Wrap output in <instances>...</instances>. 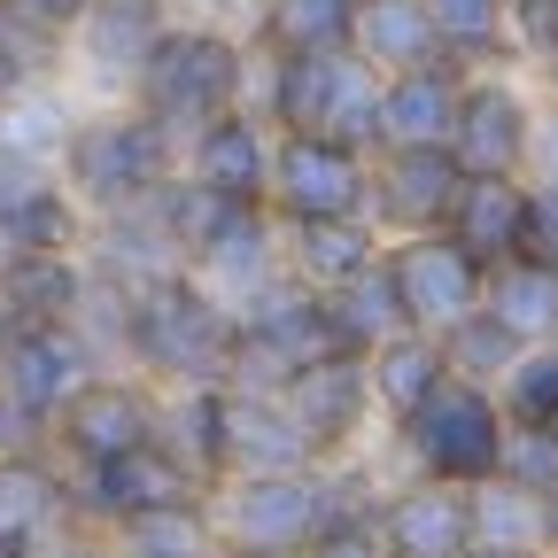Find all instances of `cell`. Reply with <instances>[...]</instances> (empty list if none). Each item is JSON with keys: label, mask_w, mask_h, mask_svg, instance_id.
Returning <instances> with one entry per match:
<instances>
[{"label": "cell", "mask_w": 558, "mask_h": 558, "mask_svg": "<svg viewBox=\"0 0 558 558\" xmlns=\"http://www.w3.org/2000/svg\"><path fill=\"white\" fill-rule=\"evenodd\" d=\"M481 311H497L520 341H550L558 333V264H543L527 248L497 256L481 279Z\"/></svg>", "instance_id": "ffe728a7"}, {"label": "cell", "mask_w": 558, "mask_h": 558, "mask_svg": "<svg viewBox=\"0 0 558 558\" xmlns=\"http://www.w3.org/2000/svg\"><path fill=\"white\" fill-rule=\"evenodd\" d=\"M535 148V117L505 78H481L458 94V124H450V156L465 171H520Z\"/></svg>", "instance_id": "9a60e30c"}, {"label": "cell", "mask_w": 558, "mask_h": 558, "mask_svg": "<svg viewBox=\"0 0 558 558\" xmlns=\"http://www.w3.org/2000/svg\"><path fill=\"white\" fill-rule=\"evenodd\" d=\"M450 54H488L505 39V0H418Z\"/></svg>", "instance_id": "836d02e7"}, {"label": "cell", "mask_w": 558, "mask_h": 558, "mask_svg": "<svg viewBox=\"0 0 558 558\" xmlns=\"http://www.w3.org/2000/svg\"><path fill=\"white\" fill-rule=\"evenodd\" d=\"M303 558H388V543L373 527H318L303 543Z\"/></svg>", "instance_id": "f35d334b"}, {"label": "cell", "mask_w": 558, "mask_h": 558, "mask_svg": "<svg viewBox=\"0 0 558 558\" xmlns=\"http://www.w3.org/2000/svg\"><path fill=\"white\" fill-rule=\"evenodd\" d=\"M373 535L388 543V558H458L473 550V497H465V481H418L403 488L396 505L373 512Z\"/></svg>", "instance_id": "30bf717a"}, {"label": "cell", "mask_w": 558, "mask_h": 558, "mask_svg": "<svg viewBox=\"0 0 558 558\" xmlns=\"http://www.w3.org/2000/svg\"><path fill=\"white\" fill-rule=\"evenodd\" d=\"M388 271H396V288H403V318H411L418 333H442V326H458L465 311H481L488 264L465 256L442 226H435V233H411V241L388 256Z\"/></svg>", "instance_id": "52a82bcc"}, {"label": "cell", "mask_w": 558, "mask_h": 558, "mask_svg": "<svg viewBox=\"0 0 558 558\" xmlns=\"http://www.w3.org/2000/svg\"><path fill=\"white\" fill-rule=\"evenodd\" d=\"M288 218H341L357 209L373 186H365V163L349 140H326V132H288L271 156V186H264Z\"/></svg>", "instance_id": "ba28073f"}, {"label": "cell", "mask_w": 558, "mask_h": 558, "mask_svg": "<svg viewBox=\"0 0 558 558\" xmlns=\"http://www.w3.org/2000/svg\"><path fill=\"white\" fill-rule=\"evenodd\" d=\"M458 62H418V70H396V78H380V101H373V140L380 148H418V140H450L458 124Z\"/></svg>", "instance_id": "5bb4252c"}, {"label": "cell", "mask_w": 558, "mask_h": 558, "mask_svg": "<svg viewBox=\"0 0 558 558\" xmlns=\"http://www.w3.org/2000/svg\"><path fill=\"white\" fill-rule=\"evenodd\" d=\"M349 47H357L380 78H396V70H418V62H442L450 47L435 39L427 9L418 0H357V24H349Z\"/></svg>", "instance_id": "44dd1931"}, {"label": "cell", "mask_w": 558, "mask_h": 558, "mask_svg": "<svg viewBox=\"0 0 558 558\" xmlns=\"http://www.w3.org/2000/svg\"><path fill=\"white\" fill-rule=\"evenodd\" d=\"M16 427H24V411L9 403V388H0V450H9V442H16Z\"/></svg>", "instance_id": "b9f144b4"}, {"label": "cell", "mask_w": 558, "mask_h": 558, "mask_svg": "<svg viewBox=\"0 0 558 558\" xmlns=\"http://www.w3.org/2000/svg\"><path fill=\"white\" fill-rule=\"evenodd\" d=\"M0 140H9L16 156H39V148H62L70 132H54V109H47V101H24V109L0 117Z\"/></svg>", "instance_id": "74e56055"}, {"label": "cell", "mask_w": 558, "mask_h": 558, "mask_svg": "<svg viewBox=\"0 0 558 558\" xmlns=\"http://www.w3.org/2000/svg\"><path fill=\"white\" fill-rule=\"evenodd\" d=\"M86 373H94V349L70 318H0V388L24 418H54Z\"/></svg>", "instance_id": "8992f818"}, {"label": "cell", "mask_w": 558, "mask_h": 558, "mask_svg": "<svg viewBox=\"0 0 558 558\" xmlns=\"http://www.w3.org/2000/svg\"><path fill=\"white\" fill-rule=\"evenodd\" d=\"M54 427H62V450H78L86 465H101V458H117V450L156 435V403L140 396L132 380H78L62 396Z\"/></svg>", "instance_id": "7c38bea8"}, {"label": "cell", "mask_w": 558, "mask_h": 558, "mask_svg": "<svg viewBox=\"0 0 558 558\" xmlns=\"http://www.w3.org/2000/svg\"><path fill=\"white\" fill-rule=\"evenodd\" d=\"M70 32H78V47L101 78H132L140 54L156 47V0H94Z\"/></svg>", "instance_id": "603a6c76"}, {"label": "cell", "mask_w": 558, "mask_h": 558, "mask_svg": "<svg viewBox=\"0 0 558 558\" xmlns=\"http://www.w3.org/2000/svg\"><path fill=\"white\" fill-rule=\"evenodd\" d=\"M349 24H357V0H264V39L279 54L349 47Z\"/></svg>", "instance_id": "f546056e"}, {"label": "cell", "mask_w": 558, "mask_h": 558, "mask_svg": "<svg viewBox=\"0 0 558 558\" xmlns=\"http://www.w3.org/2000/svg\"><path fill=\"white\" fill-rule=\"evenodd\" d=\"M543 543L558 550V488H543Z\"/></svg>", "instance_id": "ee69618b"}, {"label": "cell", "mask_w": 558, "mask_h": 558, "mask_svg": "<svg viewBox=\"0 0 558 558\" xmlns=\"http://www.w3.org/2000/svg\"><path fill=\"white\" fill-rule=\"evenodd\" d=\"M62 171L78 186V202L132 209L171 179V132L148 109L140 117H94V124H78L62 140Z\"/></svg>", "instance_id": "5b68a950"}, {"label": "cell", "mask_w": 558, "mask_h": 558, "mask_svg": "<svg viewBox=\"0 0 558 558\" xmlns=\"http://www.w3.org/2000/svg\"><path fill=\"white\" fill-rule=\"evenodd\" d=\"M62 558H109V550H86V543H70V550H62Z\"/></svg>", "instance_id": "f6af8a7d"}, {"label": "cell", "mask_w": 558, "mask_h": 558, "mask_svg": "<svg viewBox=\"0 0 558 558\" xmlns=\"http://www.w3.org/2000/svg\"><path fill=\"white\" fill-rule=\"evenodd\" d=\"M132 78H140V109L163 132H202L209 117L241 101V47L226 32H156Z\"/></svg>", "instance_id": "7a4b0ae2"}, {"label": "cell", "mask_w": 558, "mask_h": 558, "mask_svg": "<svg viewBox=\"0 0 558 558\" xmlns=\"http://www.w3.org/2000/svg\"><path fill=\"white\" fill-rule=\"evenodd\" d=\"M0 303H9V318H70L78 271H70V256H0Z\"/></svg>", "instance_id": "f1b7e54d"}, {"label": "cell", "mask_w": 558, "mask_h": 558, "mask_svg": "<svg viewBox=\"0 0 558 558\" xmlns=\"http://www.w3.org/2000/svg\"><path fill=\"white\" fill-rule=\"evenodd\" d=\"M380 248H373V226L357 209H341V218H295V271L303 288H341L349 271H365Z\"/></svg>", "instance_id": "484cf974"}, {"label": "cell", "mask_w": 558, "mask_h": 558, "mask_svg": "<svg viewBox=\"0 0 558 558\" xmlns=\"http://www.w3.org/2000/svg\"><path fill=\"white\" fill-rule=\"evenodd\" d=\"M458 558H543V550H512V543H473V550H458Z\"/></svg>", "instance_id": "7bdbcfd3"}, {"label": "cell", "mask_w": 558, "mask_h": 558, "mask_svg": "<svg viewBox=\"0 0 558 558\" xmlns=\"http://www.w3.org/2000/svg\"><path fill=\"white\" fill-rule=\"evenodd\" d=\"M86 497H94V512H117V520L156 512V505H194V465L163 435H148V442L86 465Z\"/></svg>", "instance_id": "8fae6325"}, {"label": "cell", "mask_w": 558, "mask_h": 558, "mask_svg": "<svg viewBox=\"0 0 558 558\" xmlns=\"http://www.w3.org/2000/svg\"><path fill=\"white\" fill-rule=\"evenodd\" d=\"M16 86H24V47H16L9 32H0V101H9Z\"/></svg>", "instance_id": "60d3db41"}, {"label": "cell", "mask_w": 558, "mask_h": 558, "mask_svg": "<svg viewBox=\"0 0 558 558\" xmlns=\"http://www.w3.org/2000/svg\"><path fill=\"white\" fill-rule=\"evenodd\" d=\"M226 520H233V543L248 558H279V550H303L318 535L326 505H318V481L303 465L295 473H241Z\"/></svg>", "instance_id": "9c48e42d"}, {"label": "cell", "mask_w": 558, "mask_h": 558, "mask_svg": "<svg viewBox=\"0 0 558 558\" xmlns=\"http://www.w3.org/2000/svg\"><path fill=\"white\" fill-rule=\"evenodd\" d=\"M543 427H550V435H558V418H543Z\"/></svg>", "instance_id": "bcb514c9"}, {"label": "cell", "mask_w": 558, "mask_h": 558, "mask_svg": "<svg viewBox=\"0 0 558 558\" xmlns=\"http://www.w3.org/2000/svg\"><path fill=\"white\" fill-rule=\"evenodd\" d=\"M54 505H62V488L39 458H16V450L0 458V558H24V543L54 520Z\"/></svg>", "instance_id": "4316f807"}, {"label": "cell", "mask_w": 558, "mask_h": 558, "mask_svg": "<svg viewBox=\"0 0 558 558\" xmlns=\"http://www.w3.org/2000/svg\"><path fill=\"white\" fill-rule=\"evenodd\" d=\"M512 32H520V47L558 78V0H512Z\"/></svg>", "instance_id": "8d00e7d4"}, {"label": "cell", "mask_w": 558, "mask_h": 558, "mask_svg": "<svg viewBox=\"0 0 558 558\" xmlns=\"http://www.w3.org/2000/svg\"><path fill=\"white\" fill-rule=\"evenodd\" d=\"M156 435L202 473L226 465V388H194V396H179V411H156Z\"/></svg>", "instance_id": "4dcf8cb0"}, {"label": "cell", "mask_w": 558, "mask_h": 558, "mask_svg": "<svg viewBox=\"0 0 558 558\" xmlns=\"http://www.w3.org/2000/svg\"><path fill=\"white\" fill-rule=\"evenodd\" d=\"M226 341H233V318L202 295V279L186 271H148L132 288V318H124V349L148 373H171L186 388H209L226 373Z\"/></svg>", "instance_id": "6da1fadb"}, {"label": "cell", "mask_w": 558, "mask_h": 558, "mask_svg": "<svg viewBox=\"0 0 558 558\" xmlns=\"http://www.w3.org/2000/svg\"><path fill=\"white\" fill-rule=\"evenodd\" d=\"M497 473L520 481V488H558V435L535 427V418H505V450H497Z\"/></svg>", "instance_id": "d590c367"}, {"label": "cell", "mask_w": 558, "mask_h": 558, "mask_svg": "<svg viewBox=\"0 0 558 558\" xmlns=\"http://www.w3.org/2000/svg\"><path fill=\"white\" fill-rule=\"evenodd\" d=\"M403 435H411V458L427 465L435 481H488L497 473V450H505V411L481 380L465 373H442L427 396L403 411Z\"/></svg>", "instance_id": "277c9868"}, {"label": "cell", "mask_w": 558, "mask_h": 558, "mask_svg": "<svg viewBox=\"0 0 558 558\" xmlns=\"http://www.w3.org/2000/svg\"><path fill=\"white\" fill-rule=\"evenodd\" d=\"M0 9H16V16H32V24H47V32H62V24H78L94 0H0Z\"/></svg>", "instance_id": "ab89813d"}, {"label": "cell", "mask_w": 558, "mask_h": 558, "mask_svg": "<svg viewBox=\"0 0 558 558\" xmlns=\"http://www.w3.org/2000/svg\"><path fill=\"white\" fill-rule=\"evenodd\" d=\"M78 241V209H70L62 186H16L0 202V256H70Z\"/></svg>", "instance_id": "cb8c5ba5"}, {"label": "cell", "mask_w": 558, "mask_h": 558, "mask_svg": "<svg viewBox=\"0 0 558 558\" xmlns=\"http://www.w3.org/2000/svg\"><path fill=\"white\" fill-rule=\"evenodd\" d=\"M458 186H465V163L450 156V140H418V148H388L373 202H380V218H388V226L435 233V226L450 218Z\"/></svg>", "instance_id": "4fadbf2b"}, {"label": "cell", "mask_w": 558, "mask_h": 558, "mask_svg": "<svg viewBox=\"0 0 558 558\" xmlns=\"http://www.w3.org/2000/svg\"><path fill=\"white\" fill-rule=\"evenodd\" d=\"M311 458H318V442L295 427V411L279 396L226 388V465H241V473H295Z\"/></svg>", "instance_id": "ac0fdd59"}, {"label": "cell", "mask_w": 558, "mask_h": 558, "mask_svg": "<svg viewBox=\"0 0 558 558\" xmlns=\"http://www.w3.org/2000/svg\"><path fill=\"white\" fill-rule=\"evenodd\" d=\"M373 101H380V70L357 47H303L279 54V86L271 109L288 132H326V140H373Z\"/></svg>", "instance_id": "3957f363"}, {"label": "cell", "mask_w": 558, "mask_h": 558, "mask_svg": "<svg viewBox=\"0 0 558 558\" xmlns=\"http://www.w3.org/2000/svg\"><path fill=\"white\" fill-rule=\"evenodd\" d=\"M465 497H473V543L550 550V543H543V497H535V488H520V481H505V473H488V481L465 488Z\"/></svg>", "instance_id": "83f0119b"}, {"label": "cell", "mask_w": 558, "mask_h": 558, "mask_svg": "<svg viewBox=\"0 0 558 558\" xmlns=\"http://www.w3.org/2000/svg\"><path fill=\"white\" fill-rule=\"evenodd\" d=\"M450 365H442V341L435 333H418V326H403V333H388L380 349H365V380H373V403H388L396 418L427 396L435 380H442Z\"/></svg>", "instance_id": "d4e9b609"}, {"label": "cell", "mask_w": 558, "mask_h": 558, "mask_svg": "<svg viewBox=\"0 0 558 558\" xmlns=\"http://www.w3.org/2000/svg\"><path fill=\"white\" fill-rule=\"evenodd\" d=\"M279 403L295 411V427L318 442V450H341L349 435L365 427L373 411V380H365V357H318V365H295Z\"/></svg>", "instance_id": "2e32d148"}, {"label": "cell", "mask_w": 558, "mask_h": 558, "mask_svg": "<svg viewBox=\"0 0 558 558\" xmlns=\"http://www.w3.org/2000/svg\"><path fill=\"white\" fill-rule=\"evenodd\" d=\"M505 418H535V427H543V418H558V341L550 349H520V357H512V373H505Z\"/></svg>", "instance_id": "e575fe53"}, {"label": "cell", "mask_w": 558, "mask_h": 558, "mask_svg": "<svg viewBox=\"0 0 558 558\" xmlns=\"http://www.w3.org/2000/svg\"><path fill=\"white\" fill-rule=\"evenodd\" d=\"M124 558H209L202 505H156L124 520Z\"/></svg>", "instance_id": "d6a6232c"}, {"label": "cell", "mask_w": 558, "mask_h": 558, "mask_svg": "<svg viewBox=\"0 0 558 558\" xmlns=\"http://www.w3.org/2000/svg\"><path fill=\"white\" fill-rule=\"evenodd\" d=\"M435 341H442V365H450V373H465V380H481V373H512V357L527 349L497 311H465V318H458V326H442Z\"/></svg>", "instance_id": "1f68e13d"}, {"label": "cell", "mask_w": 558, "mask_h": 558, "mask_svg": "<svg viewBox=\"0 0 558 558\" xmlns=\"http://www.w3.org/2000/svg\"><path fill=\"white\" fill-rule=\"evenodd\" d=\"M318 303H326V318H333V333H341L349 357H365V349H380L388 333H403V326H411V318H403V288H396L388 256H373L365 271H349L341 288H318Z\"/></svg>", "instance_id": "d6986e66"}, {"label": "cell", "mask_w": 558, "mask_h": 558, "mask_svg": "<svg viewBox=\"0 0 558 558\" xmlns=\"http://www.w3.org/2000/svg\"><path fill=\"white\" fill-rule=\"evenodd\" d=\"M505 9H512V0H505Z\"/></svg>", "instance_id": "7dc6e473"}, {"label": "cell", "mask_w": 558, "mask_h": 558, "mask_svg": "<svg viewBox=\"0 0 558 558\" xmlns=\"http://www.w3.org/2000/svg\"><path fill=\"white\" fill-rule=\"evenodd\" d=\"M202 186H218V194H241V202H264V179H271V156H264V132L248 117H209L194 132V171Z\"/></svg>", "instance_id": "7402d4cb"}, {"label": "cell", "mask_w": 558, "mask_h": 558, "mask_svg": "<svg viewBox=\"0 0 558 558\" xmlns=\"http://www.w3.org/2000/svg\"><path fill=\"white\" fill-rule=\"evenodd\" d=\"M442 233H450L465 256H481V264L512 256V248L527 241V186H520V171H465Z\"/></svg>", "instance_id": "e0dca14e"}]
</instances>
